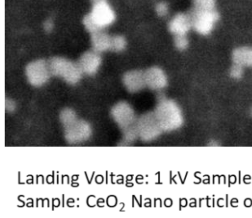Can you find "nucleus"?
I'll return each mask as SVG.
<instances>
[{
    "label": "nucleus",
    "mask_w": 252,
    "mask_h": 218,
    "mask_svg": "<svg viewBox=\"0 0 252 218\" xmlns=\"http://www.w3.org/2000/svg\"><path fill=\"white\" fill-rule=\"evenodd\" d=\"M144 72L146 86L153 90L160 91L166 86V76L159 67L153 66Z\"/></svg>",
    "instance_id": "423d86ee"
},
{
    "label": "nucleus",
    "mask_w": 252,
    "mask_h": 218,
    "mask_svg": "<svg viewBox=\"0 0 252 218\" xmlns=\"http://www.w3.org/2000/svg\"><path fill=\"white\" fill-rule=\"evenodd\" d=\"M123 82L129 92H138L146 86L144 72L140 70L128 71L124 75Z\"/></svg>",
    "instance_id": "6e6552de"
},
{
    "label": "nucleus",
    "mask_w": 252,
    "mask_h": 218,
    "mask_svg": "<svg viewBox=\"0 0 252 218\" xmlns=\"http://www.w3.org/2000/svg\"><path fill=\"white\" fill-rule=\"evenodd\" d=\"M83 23L86 29L91 33L100 29L94 22L90 13L86 15L83 19Z\"/></svg>",
    "instance_id": "2eb2a0df"
},
{
    "label": "nucleus",
    "mask_w": 252,
    "mask_h": 218,
    "mask_svg": "<svg viewBox=\"0 0 252 218\" xmlns=\"http://www.w3.org/2000/svg\"><path fill=\"white\" fill-rule=\"evenodd\" d=\"M112 113L116 121L122 127H126L134 121L133 111L128 104L125 102L117 104L113 107Z\"/></svg>",
    "instance_id": "1a4fd4ad"
},
{
    "label": "nucleus",
    "mask_w": 252,
    "mask_h": 218,
    "mask_svg": "<svg viewBox=\"0 0 252 218\" xmlns=\"http://www.w3.org/2000/svg\"><path fill=\"white\" fill-rule=\"evenodd\" d=\"M243 74V67L233 63L230 69V75L234 79L240 78Z\"/></svg>",
    "instance_id": "f3484780"
},
{
    "label": "nucleus",
    "mask_w": 252,
    "mask_h": 218,
    "mask_svg": "<svg viewBox=\"0 0 252 218\" xmlns=\"http://www.w3.org/2000/svg\"><path fill=\"white\" fill-rule=\"evenodd\" d=\"M26 73L29 82L35 86L46 83L51 74L49 63L44 59L30 63L26 67Z\"/></svg>",
    "instance_id": "20e7f679"
},
{
    "label": "nucleus",
    "mask_w": 252,
    "mask_h": 218,
    "mask_svg": "<svg viewBox=\"0 0 252 218\" xmlns=\"http://www.w3.org/2000/svg\"><path fill=\"white\" fill-rule=\"evenodd\" d=\"M192 27L199 33L209 34L219 18V14L216 9L201 10L193 8L189 14Z\"/></svg>",
    "instance_id": "7ed1b4c3"
},
{
    "label": "nucleus",
    "mask_w": 252,
    "mask_h": 218,
    "mask_svg": "<svg viewBox=\"0 0 252 218\" xmlns=\"http://www.w3.org/2000/svg\"><path fill=\"white\" fill-rule=\"evenodd\" d=\"M92 5V10L89 13L94 22L100 29H103L113 23L115 15L107 3V0Z\"/></svg>",
    "instance_id": "39448f33"
},
{
    "label": "nucleus",
    "mask_w": 252,
    "mask_h": 218,
    "mask_svg": "<svg viewBox=\"0 0 252 218\" xmlns=\"http://www.w3.org/2000/svg\"><path fill=\"white\" fill-rule=\"evenodd\" d=\"M54 27L53 21L50 19L46 20L43 24V28L45 31L47 32H51Z\"/></svg>",
    "instance_id": "6ab92c4d"
},
{
    "label": "nucleus",
    "mask_w": 252,
    "mask_h": 218,
    "mask_svg": "<svg viewBox=\"0 0 252 218\" xmlns=\"http://www.w3.org/2000/svg\"><path fill=\"white\" fill-rule=\"evenodd\" d=\"M193 8L201 10L215 9L216 0H193Z\"/></svg>",
    "instance_id": "4468645a"
},
{
    "label": "nucleus",
    "mask_w": 252,
    "mask_h": 218,
    "mask_svg": "<svg viewBox=\"0 0 252 218\" xmlns=\"http://www.w3.org/2000/svg\"><path fill=\"white\" fill-rule=\"evenodd\" d=\"M48 63L51 74L69 84L76 83L81 78L82 72L77 63L59 56L51 58Z\"/></svg>",
    "instance_id": "f03ea898"
},
{
    "label": "nucleus",
    "mask_w": 252,
    "mask_h": 218,
    "mask_svg": "<svg viewBox=\"0 0 252 218\" xmlns=\"http://www.w3.org/2000/svg\"><path fill=\"white\" fill-rule=\"evenodd\" d=\"M156 11L158 15L159 16H164L168 13V5L164 2H160L156 5Z\"/></svg>",
    "instance_id": "a211bd4d"
},
{
    "label": "nucleus",
    "mask_w": 252,
    "mask_h": 218,
    "mask_svg": "<svg viewBox=\"0 0 252 218\" xmlns=\"http://www.w3.org/2000/svg\"><path fill=\"white\" fill-rule=\"evenodd\" d=\"M5 108L8 110H11L14 109L15 107V104L13 101L9 99H5Z\"/></svg>",
    "instance_id": "aec40b11"
},
{
    "label": "nucleus",
    "mask_w": 252,
    "mask_h": 218,
    "mask_svg": "<svg viewBox=\"0 0 252 218\" xmlns=\"http://www.w3.org/2000/svg\"><path fill=\"white\" fill-rule=\"evenodd\" d=\"M192 27L189 14L178 13L175 15L169 24V29L175 36L186 35Z\"/></svg>",
    "instance_id": "9d476101"
},
{
    "label": "nucleus",
    "mask_w": 252,
    "mask_h": 218,
    "mask_svg": "<svg viewBox=\"0 0 252 218\" xmlns=\"http://www.w3.org/2000/svg\"><path fill=\"white\" fill-rule=\"evenodd\" d=\"M233 63L243 66H252V47H240L234 49L232 54Z\"/></svg>",
    "instance_id": "f8f14e48"
},
{
    "label": "nucleus",
    "mask_w": 252,
    "mask_h": 218,
    "mask_svg": "<svg viewBox=\"0 0 252 218\" xmlns=\"http://www.w3.org/2000/svg\"><path fill=\"white\" fill-rule=\"evenodd\" d=\"M174 43L176 47L179 50L186 49L189 44L186 35H176L174 38Z\"/></svg>",
    "instance_id": "dca6fc26"
},
{
    "label": "nucleus",
    "mask_w": 252,
    "mask_h": 218,
    "mask_svg": "<svg viewBox=\"0 0 252 218\" xmlns=\"http://www.w3.org/2000/svg\"><path fill=\"white\" fill-rule=\"evenodd\" d=\"M111 36L102 30L91 33L93 50L100 53L110 50Z\"/></svg>",
    "instance_id": "9b49d317"
},
{
    "label": "nucleus",
    "mask_w": 252,
    "mask_h": 218,
    "mask_svg": "<svg viewBox=\"0 0 252 218\" xmlns=\"http://www.w3.org/2000/svg\"><path fill=\"white\" fill-rule=\"evenodd\" d=\"M157 99L155 115L161 128L171 130L179 127L182 119L177 104L161 93L157 95Z\"/></svg>",
    "instance_id": "f257e3e1"
},
{
    "label": "nucleus",
    "mask_w": 252,
    "mask_h": 218,
    "mask_svg": "<svg viewBox=\"0 0 252 218\" xmlns=\"http://www.w3.org/2000/svg\"><path fill=\"white\" fill-rule=\"evenodd\" d=\"M126 45L125 38L122 35H117L111 36L110 50L114 52H121L125 49Z\"/></svg>",
    "instance_id": "ddd939ff"
},
{
    "label": "nucleus",
    "mask_w": 252,
    "mask_h": 218,
    "mask_svg": "<svg viewBox=\"0 0 252 218\" xmlns=\"http://www.w3.org/2000/svg\"><path fill=\"white\" fill-rule=\"evenodd\" d=\"M101 62L99 53L94 51H88L80 56L78 65L82 72L89 75L94 74Z\"/></svg>",
    "instance_id": "0eeeda50"
},
{
    "label": "nucleus",
    "mask_w": 252,
    "mask_h": 218,
    "mask_svg": "<svg viewBox=\"0 0 252 218\" xmlns=\"http://www.w3.org/2000/svg\"><path fill=\"white\" fill-rule=\"evenodd\" d=\"M104 0H90L92 4L95 3H97L99 2H101V1H102Z\"/></svg>",
    "instance_id": "412c9836"
}]
</instances>
